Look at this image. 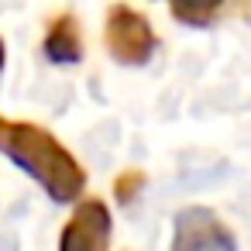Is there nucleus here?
<instances>
[{
	"mask_svg": "<svg viewBox=\"0 0 251 251\" xmlns=\"http://www.w3.org/2000/svg\"><path fill=\"white\" fill-rule=\"evenodd\" d=\"M45 55L52 62H79L83 59V38H79V28L73 18H55L49 25V35H45Z\"/></svg>",
	"mask_w": 251,
	"mask_h": 251,
	"instance_id": "obj_5",
	"label": "nucleus"
},
{
	"mask_svg": "<svg viewBox=\"0 0 251 251\" xmlns=\"http://www.w3.org/2000/svg\"><path fill=\"white\" fill-rule=\"evenodd\" d=\"M172 251H234V237L210 210H182L176 217Z\"/></svg>",
	"mask_w": 251,
	"mask_h": 251,
	"instance_id": "obj_3",
	"label": "nucleus"
},
{
	"mask_svg": "<svg viewBox=\"0 0 251 251\" xmlns=\"http://www.w3.org/2000/svg\"><path fill=\"white\" fill-rule=\"evenodd\" d=\"M0 151H4L18 169L35 176L55 203L76 200L83 193V186H86V176H83L79 162L38 124L0 117Z\"/></svg>",
	"mask_w": 251,
	"mask_h": 251,
	"instance_id": "obj_1",
	"label": "nucleus"
},
{
	"mask_svg": "<svg viewBox=\"0 0 251 251\" xmlns=\"http://www.w3.org/2000/svg\"><path fill=\"white\" fill-rule=\"evenodd\" d=\"M217 7L220 0H172V14L186 25H203Z\"/></svg>",
	"mask_w": 251,
	"mask_h": 251,
	"instance_id": "obj_6",
	"label": "nucleus"
},
{
	"mask_svg": "<svg viewBox=\"0 0 251 251\" xmlns=\"http://www.w3.org/2000/svg\"><path fill=\"white\" fill-rule=\"evenodd\" d=\"M4 59H7V52H4V38H0V73H4Z\"/></svg>",
	"mask_w": 251,
	"mask_h": 251,
	"instance_id": "obj_7",
	"label": "nucleus"
},
{
	"mask_svg": "<svg viewBox=\"0 0 251 251\" xmlns=\"http://www.w3.org/2000/svg\"><path fill=\"white\" fill-rule=\"evenodd\" d=\"M107 49L117 62L124 66H141L148 62L151 49H155V35L148 28V21L131 11V7H114L107 18Z\"/></svg>",
	"mask_w": 251,
	"mask_h": 251,
	"instance_id": "obj_2",
	"label": "nucleus"
},
{
	"mask_svg": "<svg viewBox=\"0 0 251 251\" xmlns=\"http://www.w3.org/2000/svg\"><path fill=\"white\" fill-rule=\"evenodd\" d=\"M107 241H110V213L100 200H86L66 224L59 251H103Z\"/></svg>",
	"mask_w": 251,
	"mask_h": 251,
	"instance_id": "obj_4",
	"label": "nucleus"
}]
</instances>
